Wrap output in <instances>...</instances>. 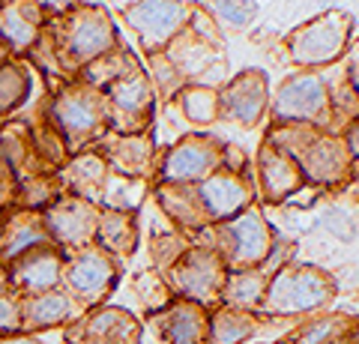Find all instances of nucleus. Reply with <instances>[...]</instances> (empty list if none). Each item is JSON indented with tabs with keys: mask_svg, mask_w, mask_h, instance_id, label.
Segmentation results:
<instances>
[{
	"mask_svg": "<svg viewBox=\"0 0 359 344\" xmlns=\"http://www.w3.org/2000/svg\"><path fill=\"white\" fill-rule=\"evenodd\" d=\"M207 329L212 336V344H237L255 329V324H252L249 315L237 312V308H224V312H219L212 317V324Z\"/></svg>",
	"mask_w": 359,
	"mask_h": 344,
	"instance_id": "nucleus-36",
	"label": "nucleus"
},
{
	"mask_svg": "<svg viewBox=\"0 0 359 344\" xmlns=\"http://www.w3.org/2000/svg\"><path fill=\"white\" fill-rule=\"evenodd\" d=\"M4 344H39V341H33V338H13V341H4Z\"/></svg>",
	"mask_w": 359,
	"mask_h": 344,
	"instance_id": "nucleus-45",
	"label": "nucleus"
},
{
	"mask_svg": "<svg viewBox=\"0 0 359 344\" xmlns=\"http://www.w3.org/2000/svg\"><path fill=\"white\" fill-rule=\"evenodd\" d=\"M0 231H4V219H0Z\"/></svg>",
	"mask_w": 359,
	"mask_h": 344,
	"instance_id": "nucleus-48",
	"label": "nucleus"
},
{
	"mask_svg": "<svg viewBox=\"0 0 359 344\" xmlns=\"http://www.w3.org/2000/svg\"><path fill=\"white\" fill-rule=\"evenodd\" d=\"M186 252V242L177 234H156L153 237V254H159V263H174Z\"/></svg>",
	"mask_w": 359,
	"mask_h": 344,
	"instance_id": "nucleus-38",
	"label": "nucleus"
},
{
	"mask_svg": "<svg viewBox=\"0 0 359 344\" xmlns=\"http://www.w3.org/2000/svg\"><path fill=\"white\" fill-rule=\"evenodd\" d=\"M21 329V305L15 296L0 294V336Z\"/></svg>",
	"mask_w": 359,
	"mask_h": 344,
	"instance_id": "nucleus-39",
	"label": "nucleus"
},
{
	"mask_svg": "<svg viewBox=\"0 0 359 344\" xmlns=\"http://www.w3.org/2000/svg\"><path fill=\"white\" fill-rule=\"evenodd\" d=\"M224 275L228 270L219 261V254L210 249H186L171 266L174 291L195 303H210L212 296H219Z\"/></svg>",
	"mask_w": 359,
	"mask_h": 344,
	"instance_id": "nucleus-12",
	"label": "nucleus"
},
{
	"mask_svg": "<svg viewBox=\"0 0 359 344\" xmlns=\"http://www.w3.org/2000/svg\"><path fill=\"white\" fill-rule=\"evenodd\" d=\"M45 123L63 141L66 153H81L108 135V99L84 81H72L51 96Z\"/></svg>",
	"mask_w": 359,
	"mask_h": 344,
	"instance_id": "nucleus-2",
	"label": "nucleus"
},
{
	"mask_svg": "<svg viewBox=\"0 0 359 344\" xmlns=\"http://www.w3.org/2000/svg\"><path fill=\"white\" fill-rule=\"evenodd\" d=\"M33 84V69L27 60L6 57L0 63V117H13L27 102Z\"/></svg>",
	"mask_w": 359,
	"mask_h": 344,
	"instance_id": "nucleus-25",
	"label": "nucleus"
},
{
	"mask_svg": "<svg viewBox=\"0 0 359 344\" xmlns=\"http://www.w3.org/2000/svg\"><path fill=\"white\" fill-rule=\"evenodd\" d=\"M156 201L174 221H180L189 231H201L210 225L204 207L198 201L195 186H177V183H156Z\"/></svg>",
	"mask_w": 359,
	"mask_h": 344,
	"instance_id": "nucleus-23",
	"label": "nucleus"
},
{
	"mask_svg": "<svg viewBox=\"0 0 359 344\" xmlns=\"http://www.w3.org/2000/svg\"><path fill=\"white\" fill-rule=\"evenodd\" d=\"M201 9H204L216 25H228L231 30H245L257 18L255 0H207Z\"/></svg>",
	"mask_w": 359,
	"mask_h": 344,
	"instance_id": "nucleus-35",
	"label": "nucleus"
},
{
	"mask_svg": "<svg viewBox=\"0 0 359 344\" xmlns=\"http://www.w3.org/2000/svg\"><path fill=\"white\" fill-rule=\"evenodd\" d=\"M96 246L108 252L111 258H123L132 254L138 246V225H135L132 213L123 209H99V221H96Z\"/></svg>",
	"mask_w": 359,
	"mask_h": 344,
	"instance_id": "nucleus-24",
	"label": "nucleus"
},
{
	"mask_svg": "<svg viewBox=\"0 0 359 344\" xmlns=\"http://www.w3.org/2000/svg\"><path fill=\"white\" fill-rule=\"evenodd\" d=\"M39 246H54L48 231H45L42 213L33 209H15L9 219H4V231H0V263L15 261L18 254Z\"/></svg>",
	"mask_w": 359,
	"mask_h": 344,
	"instance_id": "nucleus-22",
	"label": "nucleus"
},
{
	"mask_svg": "<svg viewBox=\"0 0 359 344\" xmlns=\"http://www.w3.org/2000/svg\"><path fill=\"white\" fill-rule=\"evenodd\" d=\"M42 221L57 249H87L96 242L99 207L75 195H57L42 209Z\"/></svg>",
	"mask_w": 359,
	"mask_h": 344,
	"instance_id": "nucleus-10",
	"label": "nucleus"
},
{
	"mask_svg": "<svg viewBox=\"0 0 359 344\" xmlns=\"http://www.w3.org/2000/svg\"><path fill=\"white\" fill-rule=\"evenodd\" d=\"M0 287H4V263H0Z\"/></svg>",
	"mask_w": 359,
	"mask_h": 344,
	"instance_id": "nucleus-47",
	"label": "nucleus"
},
{
	"mask_svg": "<svg viewBox=\"0 0 359 344\" xmlns=\"http://www.w3.org/2000/svg\"><path fill=\"white\" fill-rule=\"evenodd\" d=\"M39 39L51 46V60L60 72H81L84 66L117 48V30L111 15L102 6L81 4L57 15L51 27L45 25Z\"/></svg>",
	"mask_w": 359,
	"mask_h": 344,
	"instance_id": "nucleus-1",
	"label": "nucleus"
},
{
	"mask_svg": "<svg viewBox=\"0 0 359 344\" xmlns=\"http://www.w3.org/2000/svg\"><path fill=\"white\" fill-rule=\"evenodd\" d=\"M189 9L192 4H183V0H138L123 13V18L144 48L150 54H159L171 46L174 36L186 30Z\"/></svg>",
	"mask_w": 359,
	"mask_h": 344,
	"instance_id": "nucleus-9",
	"label": "nucleus"
},
{
	"mask_svg": "<svg viewBox=\"0 0 359 344\" xmlns=\"http://www.w3.org/2000/svg\"><path fill=\"white\" fill-rule=\"evenodd\" d=\"M189 33H195L201 42H207L210 48H219L222 46V33H219V25L212 21L201 6H192L189 9V25H186Z\"/></svg>",
	"mask_w": 359,
	"mask_h": 344,
	"instance_id": "nucleus-37",
	"label": "nucleus"
},
{
	"mask_svg": "<svg viewBox=\"0 0 359 344\" xmlns=\"http://www.w3.org/2000/svg\"><path fill=\"white\" fill-rule=\"evenodd\" d=\"M207 326V315L195 303H177L162 317V336L171 344H201Z\"/></svg>",
	"mask_w": 359,
	"mask_h": 344,
	"instance_id": "nucleus-26",
	"label": "nucleus"
},
{
	"mask_svg": "<svg viewBox=\"0 0 359 344\" xmlns=\"http://www.w3.org/2000/svg\"><path fill=\"white\" fill-rule=\"evenodd\" d=\"M36 4L45 9V13H54V15H63L69 9L78 6V0H36Z\"/></svg>",
	"mask_w": 359,
	"mask_h": 344,
	"instance_id": "nucleus-42",
	"label": "nucleus"
},
{
	"mask_svg": "<svg viewBox=\"0 0 359 344\" xmlns=\"http://www.w3.org/2000/svg\"><path fill=\"white\" fill-rule=\"evenodd\" d=\"M0 4H4V0H0Z\"/></svg>",
	"mask_w": 359,
	"mask_h": 344,
	"instance_id": "nucleus-49",
	"label": "nucleus"
},
{
	"mask_svg": "<svg viewBox=\"0 0 359 344\" xmlns=\"http://www.w3.org/2000/svg\"><path fill=\"white\" fill-rule=\"evenodd\" d=\"M351 30H353L351 15L330 9V13H323L318 18L306 21V25H299L287 36L290 60H294L297 66H302V69L318 72L320 66L335 63L347 51Z\"/></svg>",
	"mask_w": 359,
	"mask_h": 344,
	"instance_id": "nucleus-5",
	"label": "nucleus"
},
{
	"mask_svg": "<svg viewBox=\"0 0 359 344\" xmlns=\"http://www.w3.org/2000/svg\"><path fill=\"white\" fill-rule=\"evenodd\" d=\"M111 4H114V6L120 9V13H126V9H129V6H135L138 0H111Z\"/></svg>",
	"mask_w": 359,
	"mask_h": 344,
	"instance_id": "nucleus-44",
	"label": "nucleus"
},
{
	"mask_svg": "<svg viewBox=\"0 0 359 344\" xmlns=\"http://www.w3.org/2000/svg\"><path fill=\"white\" fill-rule=\"evenodd\" d=\"M15 177L13 171H9V165L4 162V156H0V207H6V204H13V198H15Z\"/></svg>",
	"mask_w": 359,
	"mask_h": 344,
	"instance_id": "nucleus-40",
	"label": "nucleus"
},
{
	"mask_svg": "<svg viewBox=\"0 0 359 344\" xmlns=\"http://www.w3.org/2000/svg\"><path fill=\"white\" fill-rule=\"evenodd\" d=\"M72 315V299L60 291H45L30 296L21 305V326L42 329V326H57Z\"/></svg>",
	"mask_w": 359,
	"mask_h": 344,
	"instance_id": "nucleus-28",
	"label": "nucleus"
},
{
	"mask_svg": "<svg viewBox=\"0 0 359 344\" xmlns=\"http://www.w3.org/2000/svg\"><path fill=\"white\" fill-rule=\"evenodd\" d=\"M135 66H141V63L135 60L132 51L114 48L111 54H105V57H99L90 66H84V69H81V81L90 84V87H96V90H105L108 84H114L117 78H123V75L132 72Z\"/></svg>",
	"mask_w": 359,
	"mask_h": 344,
	"instance_id": "nucleus-31",
	"label": "nucleus"
},
{
	"mask_svg": "<svg viewBox=\"0 0 359 344\" xmlns=\"http://www.w3.org/2000/svg\"><path fill=\"white\" fill-rule=\"evenodd\" d=\"M108 174L111 171H108V165L99 153L81 150V153L72 156V162H66L57 171V180H60V186H66V195L84 198V201H90V204H99Z\"/></svg>",
	"mask_w": 359,
	"mask_h": 344,
	"instance_id": "nucleus-21",
	"label": "nucleus"
},
{
	"mask_svg": "<svg viewBox=\"0 0 359 344\" xmlns=\"http://www.w3.org/2000/svg\"><path fill=\"white\" fill-rule=\"evenodd\" d=\"M108 99V132L111 135H144L156 111V93L141 66L105 87Z\"/></svg>",
	"mask_w": 359,
	"mask_h": 344,
	"instance_id": "nucleus-7",
	"label": "nucleus"
},
{
	"mask_svg": "<svg viewBox=\"0 0 359 344\" xmlns=\"http://www.w3.org/2000/svg\"><path fill=\"white\" fill-rule=\"evenodd\" d=\"M174 99L189 123L210 126L219 120V90H212L207 84H183V90Z\"/></svg>",
	"mask_w": 359,
	"mask_h": 344,
	"instance_id": "nucleus-30",
	"label": "nucleus"
},
{
	"mask_svg": "<svg viewBox=\"0 0 359 344\" xmlns=\"http://www.w3.org/2000/svg\"><path fill=\"white\" fill-rule=\"evenodd\" d=\"M60 273H63V261L57 246H39L18 254L15 261H9V282L30 296L54 291L60 284Z\"/></svg>",
	"mask_w": 359,
	"mask_h": 344,
	"instance_id": "nucleus-18",
	"label": "nucleus"
},
{
	"mask_svg": "<svg viewBox=\"0 0 359 344\" xmlns=\"http://www.w3.org/2000/svg\"><path fill=\"white\" fill-rule=\"evenodd\" d=\"M332 291H335L332 279L327 273H320L318 266L290 263L273 275V282H266L261 303L269 308V312H278V315L314 312V308L330 303Z\"/></svg>",
	"mask_w": 359,
	"mask_h": 344,
	"instance_id": "nucleus-6",
	"label": "nucleus"
},
{
	"mask_svg": "<svg viewBox=\"0 0 359 344\" xmlns=\"http://www.w3.org/2000/svg\"><path fill=\"white\" fill-rule=\"evenodd\" d=\"M255 171H257V188H261L264 201H269V204H282L306 186L297 162L285 156V153L273 150L269 144H264L261 153H257Z\"/></svg>",
	"mask_w": 359,
	"mask_h": 344,
	"instance_id": "nucleus-19",
	"label": "nucleus"
},
{
	"mask_svg": "<svg viewBox=\"0 0 359 344\" xmlns=\"http://www.w3.org/2000/svg\"><path fill=\"white\" fill-rule=\"evenodd\" d=\"M332 326H335V320H323V324L311 326V329H309V336L302 338V344H327V341H330Z\"/></svg>",
	"mask_w": 359,
	"mask_h": 344,
	"instance_id": "nucleus-41",
	"label": "nucleus"
},
{
	"mask_svg": "<svg viewBox=\"0 0 359 344\" xmlns=\"http://www.w3.org/2000/svg\"><path fill=\"white\" fill-rule=\"evenodd\" d=\"M45 25H48V13L36 0H4L0 4V42L13 57H21L36 46Z\"/></svg>",
	"mask_w": 359,
	"mask_h": 344,
	"instance_id": "nucleus-17",
	"label": "nucleus"
},
{
	"mask_svg": "<svg viewBox=\"0 0 359 344\" xmlns=\"http://www.w3.org/2000/svg\"><path fill=\"white\" fill-rule=\"evenodd\" d=\"M195 192L210 225H216V221H228L237 213H243L245 207H252L255 183L249 174H231L219 168L210 177H204L201 183H195Z\"/></svg>",
	"mask_w": 359,
	"mask_h": 344,
	"instance_id": "nucleus-13",
	"label": "nucleus"
},
{
	"mask_svg": "<svg viewBox=\"0 0 359 344\" xmlns=\"http://www.w3.org/2000/svg\"><path fill=\"white\" fill-rule=\"evenodd\" d=\"M201 231L210 234L204 249L219 254L224 270H255L257 263L266 261L269 249H273L269 225L255 204L228 221H216V225H207Z\"/></svg>",
	"mask_w": 359,
	"mask_h": 344,
	"instance_id": "nucleus-3",
	"label": "nucleus"
},
{
	"mask_svg": "<svg viewBox=\"0 0 359 344\" xmlns=\"http://www.w3.org/2000/svg\"><path fill=\"white\" fill-rule=\"evenodd\" d=\"M60 279H66L69 291L75 296H81L84 303H96L102 299L117 282V263L108 252L99 246H87L66 263V270L60 273Z\"/></svg>",
	"mask_w": 359,
	"mask_h": 344,
	"instance_id": "nucleus-15",
	"label": "nucleus"
},
{
	"mask_svg": "<svg viewBox=\"0 0 359 344\" xmlns=\"http://www.w3.org/2000/svg\"><path fill=\"white\" fill-rule=\"evenodd\" d=\"M294 162L302 174V183L320 188L344 186L356 171V162L351 159L344 141L330 135V132H318L294 156Z\"/></svg>",
	"mask_w": 359,
	"mask_h": 344,
	"instance_id": "nucleus-11",
	"label": "nucleus"
},
{
	"mask_svg": "<svg viewBox=\"0 0 359 344\" xmlns=\"http://www.w3.org/2000/svg\"><path fill=\"white\" fill-rule=\"evenodd\" d=\"M87 332L108 344H135L138 341V324L120 308H102L87 324Z\"/></svg>",
	"mask_w": 359,
	"mask_h": 344,
	"instance_id": "nucleus-32",
	"label": "nucleus"
},
{
	"mask_svg": "<svg viewBox=\"0 0 359 344\" xmlns=\"http://www.w3.org/2000/svg\"><path fill=\"white\" fill-rule=\"evenodd\" d=\"M222 147L224 144L212 135H186L180 138L171 150L162 153L156 162V183H177V186H195L212 171L222 168Z\"/></svg>",
	"mask_w": 359,
	"mask_h": 344,
	"instance_id": "nucleus-8",
	"label": "nucleus"
},
{
	"mask_svg": "<svg viewBox=\"0 0 359 344\" xmlns=\"http://www.w3.org/2000/svg\"><path fill=\"white\" fill-rule=\"evenodd\" d=\"M356 135H359V126H356V120H351V126L344 129V147H347V153H351V159L356 162V156H359V147H356Z\"/></svg>",
	"mask_w": 359,
	"mask_h": 344,
	"instance_id": "nucleus-43",
	"label": "nucleus"
},
{
	"mask_svg": "<svg viewBox=\"0 0 359 344\" xmlns=\"http://www.w3.org/2000/svg\"><path fill=\"white\" fill-rule=\"evenodd\" d=\"M57 195H60V180H57V177L39 174V177H30V180L18 183L13 204H18L21 209H33V213H42V209L48 207Z\"/></svg>",
	"mask_w": 359,
	"mask_h": 344,
	"instance_id": "nucleus-33",
	"label": "nucleus"
},
{
	"mask_svg": "<svg viewBox=\"0 0 359 344\" xmlns=\"http://www.w3.org/2000/svg\"><path fill=\"white\" fill-rule=\"evenodd\" d=\"M269 114L276 123H302L320 132L332 126V93L320 72L299 69L297 75L278 87L276 96H269Z\"/></svg>",
	"mask_w": 359,
	"mask_h": 344,
	"instance_id": "nucleus-4",
	"label": "nucleus"
},
{
	"mask_svg": "<svg viewBox=\"0 0 359 344\" xmlns=\"http://www.w3.org/2000/svg\"><path fill=\"white\" fill-rule=\"evenodd\" d=\"M99 156L108 171L126 180H153L156 174V144L147 135H108L99 141Z\"/></svg>",
	"mask_w": 359,
	"mask_h": 344,
	"instance_id": "nucleus-16",
	"label": "nucleus"
},
{
	"mask_svg": "<svg viewBox=\"0 0 359 344\" xmlns=\"http://www.w3.org/2000/svg\"><path fill=\"white\" fill-rule=\"evenodd\" d=\"M144 72H147V78H150L156 102H171L186 84V78L177 72V66L165 57V51L150 54V69H144Z\"/></svg>",
	"mask_w": 359,
	"mask_h": 344,
	"instance_id": "nucleus-34",
	"label": "nucleus"
},
{
	"mask_svg": "<svg viewBox=\"0 0 359 344\" xmlns=\"http://www.w3.org/2000/svg\"><path fill=\"white\" fill-rule=\"evenodd\" d=\"M269 108V81L261 69H245L219 90V117L257 126Z\"/></svg>",
	"mask_w": 359,
	"mask_h": 344,
	"instance_id": "nucleus-14",
	"label": "nucleus"
},
{
	"mask_svg": "<svg viewBox=\"0 0 359 344\" xmlns=\"http://www.w3.org/2000/svg\"><path fill=\"white\" fill-rule=\"evenodd\" d=\"M6 57H13V54H9V51H6V46H4V42H0V63H4Z\"/></svg>",
	"mask_w": 359,
	"mask_h": 344,
	"instance_id": "nucleus-46",
	"label": "nucleus"
},
{
	"mask_svg": "<svg viewBox=\"0 0 359 344\" xmlns=\"http://www.w3.org/2000/svg\"><path fill=\"white\" fill-rule=\"evenodd\" d=\"M0 156L9 165L15 183H25L30 177L45 174V162L39 159L36 141H33V129L27 123H4L0 126Z\"/></svg>",
	"mask_w": 359,
	"mask_h": 344,
	"instance_id": "nucleus-20",
	"label": "nucleus"
},
{
	"mask_svg": "<svg viewBox=\"0 0 359 344\" xmlns=\"http://www.w3.org/2000/svg\"><path fill=\"white\" fill-rule=\"evenodd\" d=\"M165 57L177 66V72L189 78V75H195L201 69H207V66L219 57V48H210L207 42H201L195 33L183 30L180 36L171 39V46L165 48Z\"/></svg>",
	"mask_w": 359,
	"mask_h": 344,
	"instance_id": "nucleus-27",
	"label": "nucleus"
},
{
	"mask_svg": "<svg viewBox=\"0 0 359 344\" xmlns=\"http://www.w3.org/2000/svg\"><path fill=\"white\" fill-rule=\"evenodd\" d=\"M266 291V279L261 270H233L231 275H224V284H222V296L231 308H255L257 303L264 299Z\"/></svg>",
	"mask_w": 359,
	"mask_h": 344,
	"instance_id": "nucleus-29",
	"label": "nucleus"
}]
</instances>
